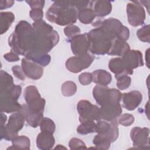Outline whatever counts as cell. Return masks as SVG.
Returning a JSON list of instances; mask_svg holds the SVG:
<instances>
[{"label":"cell","instance_id":"6da1fadb","mask_svg":"<svg viewBox=\"0 0 150 150\" xmlns=\"http://www.w3.org/2000/svg\"><path fill=\"white\" fill-rule=\"evenodd\" d=\"M32 27L33 42L29 52L25 55V57L47 54L59 41L57 32L42 19L34 22Z\"/></svg>","mask_w":150,"mask_h":150},{"label":"cell","instance_id":"7a4b0ae2","mask_svg":"<svg viewBox=\"0 0 150 150\" xmlns=\"http://www.w3.org/2000/svg\"><path fill=\"white\" fill-rule=\"evenodd\" d=\"M33 39L32 26L25 21H20L8 39L11 52L25 56L31 48Z\"/></svg>","mask_w":150,"mask_h":150},{"label":"cell","instance_id":"3957f363","mask_svg":"<svg viewBox=\"0 0 150 150\" xmlns=\"http://www.w3.org/2000/svg\"><path fill=\"white\" fill-rule=\"evenodd\" d=\"M78 10L71 1H55L46 12L47 20L60 26L73 25L76 22Z\"/></svg>","mask_w":150,"mask_h":150},{"label":"cell","instance_id":"277c9868","mask_svg":"<svg viewBox=\"0 0 150 150\" xmlns=\"http://www.w3.org/2000/svg\"><path fill=\"white\" fill-rule=\"evenodd\" d=\"M90 42L89 51L92 54H108L116 36L102 26L94 28L87 33Z\"/></svg>","mask_w":150,"mask_h":150},{"label":"cell","instance_id":"5b68a950","mask_svg":"<svg viewBox=\"0 0 150 150\" xmlns=\"http://www.w3.org/2000/svg\"><path fill=\"white\" fill-rule=\"evenodd\" d=\"M25 121V117L20 111L12 114L7 124L1 125V139L12 141L18 136V132L23 127Z\"/></svg>","mask_w":150,"mask_h":150},{"label":"cell","instance_id":"8992f818","mask_svg":"<svg viewBox=\"0 0 150 150\" xmlns=\"http://www.w3.org/2000/svg\"><path fill=\"white\" fill-rule=\"evenodd\" d=\"M93 96L100 106L109 104H118L121 101V93L115 88L97 84L93 88Z\"/></svg>","mask_w":150,"mask_h":150},{"label":"cell","instance_id":"52a82bcc","mask_svg":"<svg viewBox=\"0 0 150 150\" xmlns=\"http://www.w3.org/2000/svg\"><path fill=\"white\" fill-rule=\"evenodd\" d=\"M77 109L80 122L101 120L100 108L87 100H82L79 101L77 103Z\"/></svg>","mask_w":150,"mask_h":150},{"label":"cell","instance_id":"ba28073f","mask_svg":"<svg viewBox=\"0 0 150 150\" xmlns=\"http://www.w3.org/2000/svg\"><path fill=\"white\" fill-rule=\"evenodd\" d=\"M24 98L26 104L31 110L38 112H43L46 101L41 97L35 86H29L25 88Z\"/></svg>","mask_w":150,"mask_h":150},{"label":"cell","instance_id":"9c48e42d","mask_svg":"<svg viewBox=\"0 0 150 150\" xmlns=\"http://www.w3.org/2000/svg\"><path fill=\"white\" fill-rule=\"evenodd\" d=\"M118 120L111 121L99 120L96 123V132L97 134L107 138L111 142H114L118 137Z\"/></svg>","mask_w":150,"mask_h":150},{"label":"cell","instance_id":"30bf717a","mask_svg":"<svg viewBox=\"0 0 150 150\" xmlns=\"http://www.w3.org/2000/svg\"><path fill=\"white\" fill-rule=\"evenodd\" d=\"M128 21L131 26H139L144 23L145 11L138 1H132L127 5Z\"/></svg>","mask_w":150,"mask_h":150},{"label":"cell","instance_id":"8fae6325","mask_svg":"<svg viewBox=\"0 0 150 150\" xmlns=\"http://www.w3.org/2000/svg\"><path fill=\"white\" fill-rule=\"evenodd\" d=\"M94 59V56L87 53L83 56H75L69 58L66 62V67L69 71L77 73L90 67Z\"/></svg>","mask_w":150,"mask_h":150},{"label":"cell","instance_id":"7c38bea8","mask_svg":"<svg viewBox=\"0 0 150 150\" xmlns=\"http://www.w3.org/2000/svg\"><path fill=\"white\" fill-rule=\"evenodd\" d=\"M121 58L129 74L133 73V69L144 66L142 54L139 50H129Z\"/></svg>","mask_w":150,"mask_h":150},{"label":"cell","instance_id":"4fadbf2b","mask_svg":"<svg viewBox=\"0 0 150 150\" xmlns=\"http://www.w3.org/2000/svg\"><path fill=\"white\" fill-rule=\"evenodd\" d=\"M149 129L148 128L134 127L130 132L133 145L138 148H149Z\"/></svg>","mask_w":150,"mask_h":150},{"label":"cell","instance_id":"5bb4252c","mask_svg":"<svg viewBox=\"0 0 150 150\" xmlns=\"http://www.w3.org/2000/svg\"><path fill=\"white\" fill-rule=\"evenodd\" d=\"M70 43L71 50L75 56H83L88 53L90 42L87 33L79 35L71 39Z\"/></svg>","mask_w":150,"mask_h":150},{"label":"cell","instance_id":"9a60e30c","mask_svg":"<svg viewBox=\"0 0 150 150\" xmlns=\"http://www.w3.org/2000/svg\"><path fill=\"white\" fill-rule=\"evenodd\" d=\"M21 65L25 74L29 79L38 80L43 75V69L42 67L26 57L22 59Z\"/></svg>","mask_w":150,"mask_h":150},{"label":"cell","instance_id":"2e32d148","mask_svg":"<svg viewBox=\"0 0 150 150\" xmlns=\"http://www.w3.org/2000/svg\"><path fill=\"white\" fill-rule=\"evenodd\" d=\"M142 96L140 91L133 90L129 93L121 94L122 106L129 111L135 110L141 103Z\"/></svg>","mask_w":150,"mask_h":150},{"label":"cell","instance_id":"e0dca14e","mask_svg":"<svg viewBox=\"0 0 150 150\" xmlns=\"http://www.w3.org/2000/svg\"><path fill=\"white\" fill-rule=\"evenodd\" d=\"M101 119L107 121L117 120L122 113V108L120 103L109 104L100 108Z\"/></svg>","mask_w":150,"mask_h":150},{"label":"cell","instance_id":"ac0fdd59","mask_svg":"<svg viewBox=\"0 0 150 150\" xmlns=\"http://www.w3.org/2000/svg\"><path fill=\"white\" fill-rule=\"evenodd\" d=\"M19 111L23 115L27 123L33 128L39 125L43 118V113L31 110L27 104H23Z\"/></svg>","mask_w":150,"mask_h":150},{"label":"cell","instance_id":"d6986e66","mask_svg":"<svg viewBox=\"0 0 150 150\" xmlns=\"http://www.w3.org/2000/svg\"><path fill=\"white\" fill-rule=\"evenodd\" d=\"M54 141L53 134L41 131L37 136L36 145L40 149H51L54 145Z\"/></svg>","mask_w":150,"mask_h":150},{"label":"cell","instance_id":"ffe728a7","mask_svg":"<svg viewBox=\"0 0 150 150\" xmlns=\"http://www.w3.org/2000/svg\"><path fill=\"white\" fill-rule=\"evenodd\" d=\"M130 50L129 45L126 41L115 38L112 43L111 47L108 53V55L122 56Z\"/></svg>","mask_w":150,"mask_h":150},{"label":"cell","instance_id":"44dd1931","mask_svg":"<svg viewBox=\"0 0 150 150\" xmlns=\"http://www.w3.org/2000/svg\"><path fill=\"white\" fill-rule=\"evenodd\" d=\"M93 11L96 16L104 17L110 13L112 9V5L108 1H93Z\"/></svg>","mask_w":150,"mask_h":150},{"label":"cell","instance_id":"7402d4cb","mask_svg":"<svg viewBox=\"0 0 150 150\" xmlns=\"http://www.w3.org/2000/svg\"><path fill=\"white\" fill-rule=\"evenodd\" d=\"M108 67L111 71L115 74L116 79L120 76L129 74L124 67L121 57L111 59L109 62Z\"/></svg>","mask_w":150,"mask_h":150},{"label":"cell","instance_id":"603a6c76","mask_svg":"<svg viewBox=\"0 0 150 150\" xmlns=\"http://www.w3.org/2000/svg\"><path fill=\"white\" fill-rule=\"evenodd\" d=\"M91 74L93 81L97 84L106 86L111 81L112 77L111 74L105 70H96Z\"/></svg>","mask_w":150,"mask_h":150},{"label":"cell","instance_id":"cb8c5ba5","mask_svg":"<svg viewBox=\"0 0 150 150\" xmlns=\"http://www.w3.org/2000/svg\"><path fill=\"white\" fill-rule=\"evenodd\" d=\"M22 105L17 100L12 98H1V112H16L20 110Z\"/></svg>","mask_w":150,"mask_h":150},{"label":"cell","instance_id":"d4e9b609","mask_svg":"<svg viewBox=\"0 0 150 150\" xmlns=\"http://www.w3.org/2000/svg\"><path fill=\"white\" fill-rule=\"evenodd\" d=\"M1 16V34L5 33L15 21V16L11 12H2Z\"/></svg>","mask_w":150,"mask_h":150},{"label":"cell","instance_id":"484cf974","mask_svg":"<svg viewBox=\"0 0 150 150\" xmlns=\"http://www.w3.org/2000/svg\"><path fill=\"white\" fill-rule=\"evenodd\" d=\"M12 145L7 149H29L30 139L25 135L17 136L12 141Z\"/></svg>","mask_w":150,"mask_h":150},{"label":"cell","instance_id":"4316f807","mask_svg":"<svg viewBox=\"0 0 150 150\" xmlns=\"http://www.w3.org/2000/svg\"><path fill=\"white\" fill-rule=\"evenodd\" d=\"M77 18L84 24H88L93 22L96 15L91 8H87L78 11Z\"/></svg>","mask_w":150,"mask_h":150},{"label":"cell","instance_id":"83f0119b","mask_svg":"<svg viewBox=\"0 0 150 150\" xmlns=\"http://www.w3.org/2000/svg\"><path fill=\"white\" fill-rule=\"evenodd\" d=\"M96 123L94 121H87L81 122L77 128V133L82 135H86L89 133L96 132Z\"/></svg>","mask_w":150,"mask_h":150},{"label":"cell","instance_id":"f1b7e54d","mask_svg":"<svg viewBox=\"0 0 150 150\" xmlns=\"http://www.w3.org/2000/svg\"><path fill=\"white\" fill-rule=\"evenodd\" d=\"M111 142L105 137L97 134L93 139V144L95 145L96 149H108L110 148Z\"/></svg>","mask_w":150,"mask_h":150},{"label":"cell","instance_id":"f546056e","mask_svg":"<svg viewBox=\"0 0 150 150\" xmlns=\"http://www.w3.org/2000/svg\"><path fill=\"white\" fill-rule=\"evenodd\" d=\"M77 91V86L72 81L64 82L62 86V93L64 96L70 97L73 96Z\"/></svg>","mask_w":150,"mask_h":150},{"label":"cell","instance_id":"4dcf8cb0","mask_svg":"<svg viewBox=\"0 0 150 150\" xmlns=\"http://www.w3.org/2000/svg\"><path fill=\"white\" fill-rule=\"evenodd\" d=\"M39 125L41 131L53 134L55 131V124L53 121L49 118L43 117Z\"/></svg>","mask_w":150,"mask_h":150},{"label":"cell","instance_id":"1f68e13d","mask_svg":"<svg viewBox=\"0 0 150 150\" xmlns=\"http://www.w3.org/2000/svg\"><path fill=\"white\" fill-rule=\"evenodd\" d=\"M29 60L33 61V62L40 65L41 66H47L50 62L51 57L48 54L45 55H38V56H32L26 57Z\"/></svg>","mask_w":150,"mask_h":150},{"label":"cell","instance_id":"d6a6232c","mask_svg":"<svg viewBox=\"0 0 150 150\" xmlns=\"http://www.w3.org/2000/svg\"><path fill=\"white\" fill-rule=\"evenodd\" d=\"M149 25H146L138 29L137 35L138 39L144 42L149 43L150 41V36H149Z\"/></svg>","mask_w":150,"mask_h":150},{"label":"cell","instance_id":"836d02e7","mask_svg":"<svg viewBox=\"0 0 150 150\" xmlns=\"http://www.w3.org/2000/svg\"><path fill=\"white\" fill-rule=\"evenodd\" d=\"M131 82V77L127 75H124L117 79L116 84H117V87L119 89L121 90H124L130 86Z\"/></svg>","mask_w":150,"mask_h":150},{"label":"cell","instance_id":"e575fe53","mask_svg":"<svg viewBox=\"0 0 150 150\" xmlns=\"http://www.w3.org/2000/svg\"><path fill=\"white\" fill-rule=\"evenodd\" d=\"M80 28L77 26L74 25H69L64 29V33L65 35L71 39L80 35Z\"/></svg>","mask_w":150,"mask_h":150},{"label":"cell","instance_id":"d590c367","mask_svg":"<svg viewBox=\"0 0 150 150\" xmlns=\"http://www.w3.org/2000/svg\"><path fill=\"white\" fill-rule=\"evenodd\" d=\"M134 117L132 114L125 113L119 117L118 122L121 125L127 127L132 124L134 122Z\"/></svg>","mask_w":150,"mask_h":150},{"label":"cell","instance_id":"8d00e7d4","mask_svg":"<svg viewBox=\"0 0 150 150\" xmlns=\"http://www.w3.org/2000/svg\"><path fill=\"white\" fill-rule=\"evenodd\" d=\"M69 146L71 149H86L87 147L84 142L77 138H71L69 142Z\"/></svg>","mask_w":150,"mask_h":150},{"label":"cell","instance_id":"74e56055","mask_svg":"<svg viewBox=\"0 0 150 150\" xmlns=\"http://www.w3.org/2000/svg\"><path fill=\"white\" fill-rule=\"evenodd\" d=\"M79 82L83 86L90 84L93 81L92 74L88 72H84L79 76Z\"/></svg>","mask_w":150,"mask_h":150},{"label":"cell","instance_id":"f35d334b","mask_svg":"<svg viewBox=\"0 0 150 150\" xmlns=\"http://www.w3.org/2000/svg\"><path fill=\"white\" fill-rule=\"evenodd\" d=\"M30 18L34 22L42 20L43 16V12L41 8H35L32 9L29 12Z\"/></svg>","mask_w":150,"mask_h":150},{"label":"cell","instance_id":"ab89813d","mask_svg":"<svg viewBox=\"0 0 150 150\" xmlns=\"http://www.w3.org/2000/svg\"><path fill=\"white\" fill-rule=\"evenodd\" d=\"M12 71L14 74V76L18 79L24 80L25 79L26 75L25 74L22 67L19 65H15L12 67Z\"/></svg>","mask_w":150,"mask_h":150},{"label":"cell","instance_id":"60d3db41","mask_svg":"<svg viewBox=\"0 0 150 150\" xmlns=\"http://www.w3.org/2000/svg\"><path fill=\"white\" fill-rule=\"evenodd\" d=\"M26 2L28 3L30 7L32 9L35 8H41L42 9L45 5V1L36 0V1H26Z\"/></svg>","mask_w":150,"mask_h":150},{"label":"cell","instance_id":"b9f144b4","mask_svg":"<svg viewBox=\"0 0 150 150\" xmlns=\"http://www.w3.org/2000/svg\"><path fill=\"white\" fill-rule=\"evenodd\" d=\"M4 57L5 59H6L8 62H17L20 59L18 55L16 53L12 52H10L9 53L5 54L4 55Z\"/></svg>","mask_w":150,"mask_h":150},{"label":"cell","instance_id":"7bdbcfd3","mask_svg":"<svg viewBox=\"0 0 150 150\" xmlns=\"http://www.w3.org/2000/svg\"><path fill=\"white\" fill-rule=\"evenodd\" d=\"M13 1H4V0H1L0 1V9L1 10H3L6 8H8L11 7L13 4H14Z\"/></svg>","mask_w":150,"mask_h":150},{"label":"cell","instance_id":"ee69618b","mask_svg":"<svg viewBox=\"0 0 150 150\" xmlns=\"http://www.w3.org/2000/svg\"><path fill=\"white\" fill-rule=\"evenodd\" d=\"M6 120H7L6 115L5 114H4L3 112H1V121H0L1 125H5Z\"/></svg>","mask_w":150,"mask_h":150},{"label":"cell","instance_id":"f6af8a7d","mask_svg":"<svg viewBox=\"0 0 150 150\" xmlns=\"http://www.w3.org/2000/svg\"><path fill=\"white\" fill-rule=\"evenodd\" d=\"M149 49H147V50L146 51V56H145V58H146V65L148 66V67H149V64H148V56H149Z\"/></svg>","mask_w":150,"mask_h":150},{"label":"cell","instance_id":"bcb514c9","mask_svg":"<svg viewBox=\"0 0 150 150\" xmlns=\"http://www.w3.org/2000/svg\"><path fill=\"white\" fill-rule=\"evenodd\" d=\"M54 149H66V148L64 147V146H63L62 145H57L54 148Z\"/></svg>","mask_w":150,"mask_h":150}]
</instances>
